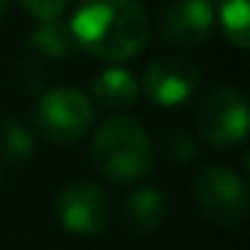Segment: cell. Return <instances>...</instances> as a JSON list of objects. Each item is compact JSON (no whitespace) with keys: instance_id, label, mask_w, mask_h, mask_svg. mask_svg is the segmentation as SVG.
I'll use <instances>...</instances> for the list:
<instances>
[{"instance_id":"cell-1","label":"cell","mask_w":250,"mask_h":250,"mask_svg":"<svg viewBox=\"0 0 250 250\" xmlns=\"http://www.w3.org/2000/svg\"><path fill=\"white\" fill-rule=\"evenodd\" d=\"M67 27L78 49L105 62L137 57L151 35L148 11L140 0H81Z\"/></svg>"},{"instance_id":"cell-2","label":"cell","mask_w":250,"mask_h":250,"mask_svg":"<svg viewBox=\"0 0 250 250\" xmlns=\"http://www.w3.org/2000/svg\"><path fill=\"white\" fill-rule=\"evenodd\" d=\"M92 164L116 183H132L151 172L153 151L146 126L132 116L103 121L92 140Z\"/></svg>"},{"instance_id":"cell-3","label":"cell","mask_w":250,"mask_h":250,"mask_svg":"<svg viewBox=\"0 0 250 250\" xmlns=\"http://www.w3.org/2000/svg\"><path fill=\"white\" fill-rule=\"evenodd\" d=\"M94 121V105L83 92L60 86L41 94L35 105V126L54 143H76Z\"/></svg>"},{"instance_id":"cell-4","label":"cell","mask_w":250,"mask_h":250,"mask_svg":"<svg viewBox=\"0 0 250 250\" xmlns=\"http://www.w3.org/2000/svg\"><path fill=\"white\" fill-rule=\"evenodd\" d=\"M194 196L205 218L218 226H237L248 215V188L229 167H205L194 180Z\"/></svg>"},{"instance_id":"cell-5","label":"cell","mask_w":250,"mask_h":250,"mask_svg":"<svg viewBox=\"0 0 250 250\" xmlns=\"http://www.w3.org/2000/svg\"><path fill=\"white\" fill-rule=\"evenodd\" d=\"M196 124L207 143L215 148H231L248 135V105L231 86H218L202 100Z\"/></svg>"},{"instance_id":"cell-6","label":"cell","mask_w":250,"mask_h":250,"mask_svg":"<svg viewBox=\"0 0 250 250\" xmlns=\"http://www.w3.org/2000/svg\"><path fill=\"white\" fill-rule=\"evenodd\" d=\"M199 86V67L180 54L156 57L143 73V89L162 108L183 105Z\"/></svg>"},{"instance_id":"cell-7","label":"cell","mask_w":250,"mask_h":250,"mask_svg":"<svg viewBox=\"0 0 250 250\" xmlns=\"http://www.w3.org/2000/svg\"><path fill=\"white\" fill-rule=\"evenodd\" d=\"M57 215L73 234H97L110 221V202L100 186L89 180L67 183L57 196Z\"/></svg>"},{"instance_id":"cell-8","label":"cell","mask_w":250,"mask_h":250,"mask_svg":"<svg viewBox=\"0 0 250 250\" xmlns=\"http://www.w3.org/2000/svg\"><path fill=\"white\" fill-rule=\"evenodd\" d=\"M215 27V14H212L210 0H169L162 11L159 30L175 46H202L210 41Z\"/></svg>"},{"instance_id":"cell-9","label":"cell","mask_w":250,"mask_h":250,"mask_svg":"<svg viewBox=\"0 0 250 250\" xmlns=\"http://www.w3.org/2000/svg\"><path fill=\"white\" fill-rule=\"evenodd\" d=\"M140 94V83L124 67H108L92 81V97L108 110L129 108Z\"/></svg>"},{"instance_id":"cell-10","label":"cell","mask_w":250,"mask_h":250,"mask_svg":"<svg viewBox=\"0 0 250 250\" xmlns=\"http://www.w3.org/2000/svg\"><path fill=\"white\" fill-rule=\"evenodd\" d=\"M30 46H33L38 54L49 57V60H65L76 43H73L70 27L60 19H49V22H41L38 27H33L30 33Z\"/></svg>"},{"instance_id":"cell-11","label":"cell","mask_w":250,"mask_h":250,"mask_svg":"<svg viewBox=\"0 0 250 250\" xmlns=\"http://www.w3.org/2000/svg\"><path fill=\"white\" fill-rule=\"evenodd\" d=\"M164 199L156 188H140L126 202V221L135 231H153L162 223Z\"/></svg>"},{"instance_id":"cell-12","label":"cell","mask_w":250,"mask_h":250,"mask_svg":"<svg viewBox=\"0 0 250 250\" xmlns=\"http://www.w3.org/2000/svg\"><path fill=\"white\" fill-rule=\"evenodd\" d=\"M33 135L14 119H0V159L8 164H22L33 153Z\"/></svg>"},{"instance_id":"cell-13","label":"cell","mask_w":250,"mask_h":250,"mask_svg":"<svg viewBox=\"0 0 250 250\" xmlns=\"http://www.w3.org/2000/svg\"><path fill=\"white\" fill-rule=\"evenodd\" d=\"M250 8L248 0H223L221 3V27L226 38L231 41L237 49H248L250 46Z\"/></svg>"},{"instance_id":"cell-14","label":"cell","mask_w":250,"mask_h":250,"mask_svg":"<svg viewBox=\"0 0 250 250\" xmlns=\"http://www.w3.org/2000/svg\"><path fill=\"white\" fill-rule=\"evenodd\" d=\"M162 146L175 162H188L196 153V143L191 140L188 132H180V129H169L167 135L162 137Z\"/></svg>"},{"instance_id":"cell-15","label":"cell","mask_w":250,"mask_h":250,"mask_svg":"<svg viewBox=\"0 0 250 250\" xmlns=\"http://www.w3.org/2000/svg\"><path fill=\"white\" fill-rule=\"evenodd\" d=\"M24 6V11L33 14L41 22H49V19H60L65 14V8L70 6V0H19Z\"/></svg>"},{"instance_id":"cell-16","label":"cell","mask_w":250,"mask_h":250,"mask_svg":"<svg viewBox=\"0 0 250 250\" xmlns=\"http://www.w3.org/2000/svg\"><path fill=\"white\" fill-rule=\"evenodd\" d=\"M6 6H8V0H0V17L6 14Z\"/></svg>"}]
</instances>
